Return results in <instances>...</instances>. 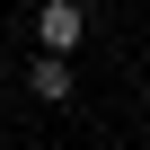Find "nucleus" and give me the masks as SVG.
I'll return each mask as SVG.
<instances>
[{
  "instance_id": "nucleus-1",
  "label": "nucleus",
  "mask_w": 150,
  "mask_h": 150,
  "mask_svg": "<svg viewBox=\"0 0 150 150\" xmlns=\"http://www.w3.org/2000/svg\"><path fill=\"white\" fill-rule=\"evenodd\" d=\"M35 35H44V53H62V62H71V44L88 35V9H80V0H44V18H35Z\"/></svg>"
},
{
  "instance_id": "nucleus-2",
  "label": "nucleus",
  "mask_w": 150,
  "mask_h": 150,
  "mask_svg": "<svg viewBox=\"0 0 150 150\" xmlns=\"http://www.w3.org/2000/svg\"><path fill=\"white\" fill-rule=\"evenodd\" d=\"M27 80H35V97H71V62H62V53H44Z\"/></svg>"
},
{
  "instance_id": "nucleus-3",
  "label": "nucleus",
  "mask_w": 150,
  "mask_h": 150,
  "mask_svg": "<svg viewBox=\"0 0 150 150\" xmlns=\"http://www.w3.org/2000/svg\"><path fill=\"white\" fill-rule=\"evenodd\" d=\"M141 106H150V80H141Z\"/></svg>"
}]
</instances>
